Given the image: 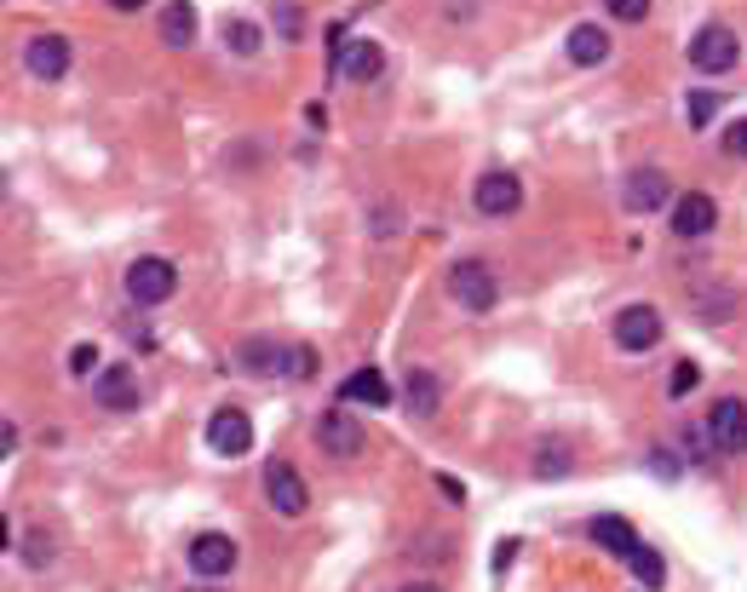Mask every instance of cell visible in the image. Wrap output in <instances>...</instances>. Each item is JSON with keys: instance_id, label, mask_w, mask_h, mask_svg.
<instances>
[{"instance_id": "6da1fadb", "label": "cell", "mask_w": 747, "mask_h": 592, "mask_svg": "<svg viewBox=\"0 0 747 592\" xmlns=\"http://www.w3.org/2000/svg\"><path fill=\"white\" fill-rule=\"evenodd\" d=\"M173 288H179L173 259L145 253V259H132V265H127V300L132 305H167V300H173Z\"/></svg>"}, {"instance_id": "7a4b0ae2", "label": "cell", "mask_w": 747, "mask_h": 592, "mask_svg": "<svg viewBox=\"0 0 747 592\" xmlns=\"http://www.w3.org/2000/svg\"><path fill=\"white\" fill-rule=\"evenodd\" d=\"M449 293H455V305H466V311H495L500 282H495V271L484 265V259H455V265H449Z\"/></svg>"}, {"instance_id": "3957f363", "label": "cell", "mask_w": 747, "mask_h": 592, "mask_svg": "<svg viewBox=\"0 0 747 592\" xmlns=\"http://www.w3.org/2000/svg\"><path fill=\"white\" fill-rule=\"evenodd\" d=\"M701 425H707L713 454H747V403L741 398H719Z\"/></svg>"}, {"instance_id": "277c9868", "label": "cell", "mask_w": 747, "mask_h": 592, "mask_svg": "<svg viewBox=\"0 0 747 592\" xmlns=\"http://www.w3.org/2000/svg\"><path fill=\"white\" fill-rule=\"evenodd\" d=\"M736 58H741V47H736V36L725 23H701L696 29V41H690V63L701 76H725V70H736Z\"/></svg>"}, {"instance_id": "5b68a950", "label": "cell", "mask_w": 747, "mask_h": 592, "mask_svg": "<svg viewBox=\"0 0 747 592\" xmlns=\"http://www.w3.org/2000/svg\"><path fill=\"white\" fill-rule=\"evenodd\" d=\"M265 501L282 518H299L305 506H311V489H305V478L288 466V460H265Z\"/></svg>"}, {"instance_id": "8992f818", "label": "cell", "mask_w": 747, "mask_h": 592, "mask_svg": "<svg viewBox=\"0 0 747 592\" xmlns=\"http://www.w3.org/2000/svg\"><path fill=\"white\" fill-rule=\"evenodd\" d=\"M317 449L333 454V460H357V449H362V420L346 414V409H328V414L317 420Z\"/></svg>"}, {"instance_id": "52a82bcc", "label": "cell", "mask_w": 747, "mask_h": 592, "mask_svg": "<svg viewBox=\"0 0 747 592\" xmlns=\"http://www.w3.org/2000/svg\"><path fill=\"white\" fill-rule=\"evenodd\" d=\"M471 202H478L484 219H506L524 208V184H518V173H484L478 190H471Z\"/></svg>"}, {"instance_id": "ba28073f", "label": "cell", "mask_w": 747, "mask_h": 592, "mask_svg": "<svg viewBox=\"0 0 747 592\" xmlns=\"http://www.w3.org/2000/svg\"><path fill=\"white\" fill-rule=\"evenodd\" d=\"M661 340V311L656 305H627L616 317V345L621 351H650Z\"/></svg>"}, {"instance_id": "9c48e42d", "label": "cell", "mask_w": 747, "mask_h": 592, "mask_svg": "<svg viewBox=\"0 0 747 592\" xmlns=\"http://www.w3.org/2000/svg\"><path fill=\"white\" fill-rule=\"evenodd\" d=\"M208 443H213L225 460L248 454V449H253V420H248L242 409H219V414L208 420Z\"/></svg>"}, {"instance_id": "30bf717a", "label": "cell", "mask_w": 747, "mask_h": 592, "mask_svg": "<svg viewBox=\"0 0 747 592\" xmlns=\"http://www.w3.org/2000/svg\"><path fill=\"white\" fill-rule=\"evenodd\" d=\"M23 70L36 76V81H58L63 70H70V41H63V36H29Z\"/></svg>"}, {"instance_id": "8fae6325", "label": "cell", "mask_w": 747, "mask_h": 592, "mask_svg": "<svg viewBox=\"0 0 747 592\" xmlns=\"http://www.w3.org/2000/svg\"><path fill=\"white\" fill-rule=\"evenodd\" d=\"M98 403H104L110 414H127V409H139V374H132L127 363H110V369H98Z\"/></svg>"}, {"instance_id": "7c38bea8", "label": "cell", "mask_w": 747, "mask_h": 592, "mask_svg": "<svg viewBox=\"0 0 747 592\" xmlns=\"http://www.w3.org/2000/svg\"><path fill=\"white\" fill-rule=\"evenodd\" d=\"M190 570L208 575V581L230 575V570H236V541H230V535H196V541H190Z\"/></svg>"}, {"instance_id": "4fadbf2b", "label": "cell", "mask_w": 747, "mask_h": 592, "mask_svg": "<svg viewBox=\"0 0 747 592\" xmlns=\"http://www.w3.org/2000/svg\"><path fill=\"white\" fill-rule=\"evenodd\" d=\"M713 224H719V202H713V195L690 190V195H678V202H673V230H678V237H707Z\"/></svg>"}, {"instance_id": "5bb4252c", "label": "cell", "mask_w": 747, "mask_h": 592, "mask_svg": "<svg viewBox=\"0 0 747 592\" xmlns=\"http://www.w3.org/2000/svg\"><path fill=\"white\" fill-rule=\"evenodd\" d=\"M667 195H673V179H667L661 168H638V173L627 179V190H621V202H627L633 213H656Z\"/></svg>"}, {"instance_id": "9a60e30c", "label": "cell", "mask_w": 747, "mask_h": 592, "mask_svg": "<svg viewBox=\"0 0 747 592\" xmlns=\"http://www.w3.org/2000/svg\"><path fill=\"white\" fill-rule=\"evenodd\" d=\"M437 403H444V385H437V374H431V369H409V380H402V414L431 420Z\"/></svg>"}, {"instance_id": "2e32d148", "label": "cell", "mask_w": 747, "mask_h": 592, "mask_svg": "<svg viewBox=\"0 0 747 592\" xmlns=\"http://www.w3.org/2000/svg\"><path fill=\"white\" fill-rule=\"evenodd\" d=\"M380 70H386L380 41H346V47H339V76H351V81H374Z\"/></svg>"}, {"instance_id": "e0dca14e", "label": "cell", "mask_w": 747, "mask_h": 592, "mask_svg": "<svg viewBox=\"0 0 747 592\" xmlns=\"http://www.w3.org/2000/svg\"><path fill=\"white\" fill-rule=\"evenodd\" d=\"M236 363H242L248 374H288V345L277 340H242V351H236Z\"/></svg>"}, {"instance_id": "ac0fdd59", "label": "cell", "mask_w": 747, "mask_h": 592, "mask_svg": "<svg viewBox=\"0 0 747 592\" xmlns=\"http://www.w3.org/2000/svg\"><path fill=\"white\" fill-rule=\"evenodd\" d=\"M587 535H592L604 552H616V558H633V552H638V535H633V523H627V518H616V512L592 518V523H587Z\"/></svg>"}, {"instance_id": "d6986e66", "label": "cell", "mask_w": 747, "mask_h": 592, "mask_svg": "<svg viewBox=\"0 0 747 592\" xmlns=\"http://www.w3.org/2000/svg\"><path fill=\"white\" fill-rule=\"evenodd\" d=\"M339 403H362V409H386L391 403V385L374 374V369H357L346 385H339Z\"/></svg>"}, {"instance_id": "ffe728a7", "label": "cell", "mask_w": 747, "mask_h": 592, "mask_svg": "<svg viewBox=\"0 0 747 592\" xmlns=\"http://www.w3.org/2000/svg\"><path fill=\"white\" fill-rule=\"evenodd\" d=\"M161 41L173 47V52L196 47V7H190V0H173V7L161 12Z\"/></svg>"}, {"instance_id": "44dd1931", "label": "cell", "mask_w": 747, "mask_h": 592, "mask_svg": "<svg viewBox=\"0 0 747 592\" xmlns=\"http://www.w3.org/2000/svg\"><path fill=\"white\" fill-rule=\"evenodd\" d=\"M569 58L581 63V70H592V63L609 58V36H604L598 23H575V29H569Z\"/></svg>"}, {"instance_id": "7402d4cb", "label": "cell", "mask_w": 747, "mask_h": 592, "mask_svg": "<svg viewBox=\"0 0 747 592\" xmlns=\"http://www.w3.org/2000/svg\"><path fill=\"white\" fill-rule=\"evenodd\" d=\"M225 47H230L236 58H253V52L265 47V29L248 23V18H230V23H225Z\"/></svg>"}, {"instance_id": "603a6c76", "label": "cell", "mask_w": 747, "mask_h": 592, "mask_svg": "<svg viewBox=\"0 0 747 592\" xmlns=\"http://www.w3.org/2000/svg\"><path fill=\"white\" fill-rule=\"evenodd\" d=\"M627 564H633V575H638L644 586H650V592L667 581V564H661V552H650V546H638V552L627 558Z\"/></svg>"}, {"instance_id": "cb8c5ba5", "label": "cell", "mask_w": 747, "mask_h": 592, "mask_svg": "<svg viewBox=\"0 0 747 592\" xmlns=\"http://www.w3.org/2000/svg\"><path fill=\"white\" fill-rule=\"evenodd\" d=\"M535 472H540V478H564V472H569V449H564L558 438L540 443V449H535Z\"/></svg>"}, {"instance_id": "d4e9b609", "label": "cell", "mask_w": 747, "mask_h": 592, "mask_svg": "<svg viewBox=\"0 0 747 592\" xmlns=\"http://www.w3.org/2000/svg\"><path fill=\"white\" fill-rule=\"evenodd\" d=\"M719 98L725 92H713V87H690V127H707L713 116H719Z\"/></svg>"}, {"instance_id": "484cf974", "label": "cell", "mask_w": 747, "mask_h": 592, "mask_svg": "<svg viewBox=\"0 0 747 592\" xmlns=\"http://www.w3.org/2000/svg\"><path fill=\"white\" fill-rule=\"evenodd\" d=\"M696 385H701V369L690 363V357H685V363H673V374H667V398H690Z\"/></svg>"}, {"instance_id": "4316f807", "label": "cell", "mask_w": 747, "mask_h": 592, "mask_svg": "<svg viewBox=\"0 0 747 592\" xmlns=\"http://www.w3.org/2000/svg\"><path fill=\"white\" fill-rule=\"evenodd\" d=\"M609 18H621V23H638V18H650V0H604Z\"/></svg>"}, {"instance_id": "83f0119b", "label": "cell", "mask_w": 747, "mask_h": 592, "mask_svg": "<svg viewBox=\"0 0 747 592\" xmlns=\"http://www.w3.org/2000/svg\"><path fill=\"white\" fill-rule=\"evenodd\" d=\"M288 374H299V380L317 374V351L311 345H288Z\"/></svg>"}, {"instance_id": "f1b7e54d", "label": "cell", "mask_w": 747, "mask_h": 592, "mask_svg": "<svg viewBox=\"0 0 747 592\" xmlns=\"http://www.w3.org/2000/svg\"><path fill=\"white\" fill-rule=\"evenodd\" d=\"M725 155L747 161V121H730V127H725Z\"/></svg>"}, {"instance_id": "f546056e", "label": "cell", "mask_w": 747, "mask_h": 592, "mask_svg": "<svg viewBox=\"0 0 747 592\" xmlns=\"http://www.w3.org/2000/svg\"><path fill=\"white\" fill-rule=\"evenodd\" d=\"M98 369V345H76L70 351V374H92Z\"/></svg>"}, {"instance_id": "4dcf8cb0", "label": "cell", "mask_w": 747, "mask_h": 592, "mask_svg": "<svg viewBox=\"0 0 747 592\" xmlns=\"http://www.w3.org/2000/svg\"><path fill=\"white\" fill-rule=\"evenodd\" d=\"M277 23H282V36H288V41L299 36V12H293V0H277Z\"/></svg>"}, {"instance_id": "1f68e13d", "label": "cell", "mask_w": 747, "mask_h": 592, "mask_svg": "<svg viewBox=\"0 0 747 592\" xmlns=\"http://www.w3.org/2000/svg\"><path fill=\"white\" fill-rule=\"evenodd\" d=\"M110 7H116V12H139V7H145V0H110Z\"/></svg>"}, {"instance_id": "d6a6232c", "label": "cell", "mask_w": 747, "mask_h": 592, "mask_svg": "<svg viewBox=\"0 0 747 592\" xmlns=\"http://www.w3.org/2000/svg\"><path fill=\"white\" fill-rule=\"evenodd\" d=\"M402 592H444V586H431V581H415V586H402Z\"/></svg>"}, {"instance_id": "836d02e7", "label": "cell", "mask_w": 747, "mask_h": 592, "mask_svg": "<svg viewBox=\"0 0 747 592\" xmlns=\"http://www.w3.org/2000/svg\"><path fill=\"white\" fill-rule=\"evenodd\" d=\"M190 592H208V586H190Z\"/></svg>"}]
</instances>
